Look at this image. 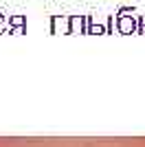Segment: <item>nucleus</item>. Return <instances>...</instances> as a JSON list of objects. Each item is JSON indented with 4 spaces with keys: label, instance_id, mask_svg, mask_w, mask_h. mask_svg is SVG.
I'll return each mask as SVG.
<instances>
[{
    "label": "nucleus",
    "instance_id": "2",
    "mask_svg": "<svg viewBox=\"0 0 145 147\" xmlns=\"http://www.w3.org/2000/svg\"><path fill=\"white\" fill-rule=\"evenodd\" d=\"M88 18L86 16H70L68 18V33H86L88 31Z\"/></svg>",
    "mask_w": 145,
    "mask_h": 147
},
{
    "label": "nucleus",
    "instance_id": "1",
    "mask_svg": "<svg viewBox=\"0 0 145 147\" xmlns=\"http://www.w3.org/2000/svg\"><path fill=\"white\" fill-rule=\"evenodd\" d=\"M117 29H119V33H136L139 22L134 16H117Z\"/></svg>",
    "mask_w": 145,
    "mask_h": 147
},
{
    "label": "nucleus",
    "instance_id": "7",
    "mask_svg": "<svg viewBox=\"0 0 145 147\" xmlns=\"http://www.w3.org/2000/svg\"><path fill=\"white\" fill-rule=\"evenodd\" d=\"M5 29H9V22H7L5 13H0V33H5Z\"/></svg>",
    "mask_w": 145,
    "mask_h": 147
},
{
    "label": "nucleus",
    "instance_id": "8",
    "mask_svg": "<svg viewBox=\"0 0 145 147\" xmlns=\"http://www.w3.org/2000/svg\"><path fill=\"white\" fill-rule=\"evenodd\" d=\"M112 29H115V16H108V24H106V31H108V33H112Z\"/></svg>",
    "mask_w": 145,
    "mask_h": 147
},
{
    "label": "nucleus",
    "instance_id": "5",
    "mask_svg": "<svg viewBox=\"0 0 145 147\" xmlns=\"http://www.w3.org/2000/svg\"><path fill=\"white\" fill-rule=\"evenodd\" d=\"M86 33H108V31H106L103 24H95V22L88 18V31H86Z\"/></svg>",
    "mask_w": 145,
    "mask_h": 147
},
{
    "label": "nucleus",
    "instance_id": "6",
    "mask_svg": "<svg viewBox=\"0 0 145 147\" xmlns=\"http://www.w3.org/2000/svg\"><path fill=\"white\" fill-rule=\"evenodd\" d=\"M134 13H136L134 7H121L119 11H117V16H134Z\"/></svg>",
    "mask_w": 145,
    "mask_h": 147
},
{
    "label": "nucleus",
    "instance_id": "4",
    "mask_svg": "<svg viewBox=\"0 0 145 147\" xmlns=\"http://www.w3.org/2000/svg\"><path fill=\"white\" fill-rule=\"evenodd\" d=\"M7 22H9V29H13V33H24V26H26L24 16H9Z\"/></svg>",
    "mask_w": 145,
    "mask_h": 147
},
{
    "label": "nucleus",
    "instance_id": "3",
    "mask_svg": "<svg viewBox=\"0 0 145 147\" xmlns=\"http://www.w3.org/2000/svg\"><path fill=\"white\" fill-rule=\"evenodd\" d=\"M51 33H68V18L53 16L51 18Z\"/></svg>",
    "mask_w": 145,
    "mask_h": 147
}]
</instances>
